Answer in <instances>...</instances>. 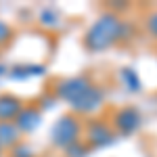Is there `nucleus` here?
<instances>
[{"label": "nucleus", "mask_w": 157, "mask_h": 157, "mask_svg": "<svg viewBox=\"0 0 157 157\" xmlns=\"http://www.w3.org/2000/svg\"><path fill=\"white\" fill-rule=\"evenodd\" d=\"M90 86L92 84H90L86 78H69V80H63V82L57 86V94L71 105L73 101L80 97L82 92H86Z\"/></svg>", "instance_id": "7ed1b4c3"}, {"label": "nucleus", "mask_w": 157, "mask_h": 157, "mask_svg": "<svg viewBox=\"0 0 157 157\" xmlns=\"http://www.w3.org/2000/svg\"><path fill=\"white\" fill-rule=\"evenodd\" d=\"M42 23H46V25L57 23V13H52V11H44V13H42Z\"/></svg>", "instance_id": "ddd939ff"}, {"label": "nucleus", "mask_w": 157, "mask_h": 157, "mask_svg": "<svg viewBox=\"0 0 157 157\" xmlns=\"http://www.w3.org/2000/svg\"><path fill=\"white\" fill-rule=\"evenodd\" d=\"M40 126V111L34 107H27V109H21L17 113V130L21 132H32Z\"/></svg>", "instance_id": "0eeeda50"}, {"label": "nucleus", "mask_w": 157, "mask_h": 157, "mask_svg": "<svg viewBox=\"0 0 157 157\" xmlns=\"http://www.w3.org/2000/svg\"><path fill=\"white\" fill-rule=\"evenodd\" d=\"M103 105V90L97 86H90L86 92H82L80 97L71 103V107L80 113H92Z\"/></svg>", "instance_id": "20e7f679"}, {"label": "nucleus", "mask_w": 157, "mask_h": 157, "mask_svg": "<svg viewBox=\"0 0 157 157\" xmlns=\"http://www.w3.org/2000/svg\"><path fill=\"white\" fill-rule=\"evenodd\" d=\"M120 36H121V21L117 19V15L105 13L103 17L97 19V23L88 29L86 46L92 52H101V50H107Z\"/></svg>", "instance_id": "f257e3e1"}, {"label": "nucleus", "mask_w": 157, "mask_h": 157, "mask_svg": "<svg viewBox=\"0 0 157 157\" xmlns=\"http://www.w3.org/2000/svg\"><path fill=\"white\" fill-rule=\"evenodd\" d=\"M15 157H19V155H15Z\"/></svg>", "instance_id": "dca6fc26"}, {"label": "nucleus", "mask_w": 157, "mask_h": 157, "mask_svg": "<svg viewBox=\"0 0 157 157\" xmlns=\"http://www.w3.org/2000/svg\"><path fill=\"white\" fill-rule=\"evenodd\" d=\"M138 124H140V113L132 107H126L115 113V126L124 134H132L138 128Z\"/></svg>", "instance_id": "39448f33"}, {"label": "nucleus", "mask_w": 157, "mask_h": 157, "mask_svg": "<svg viewBox=\"0 0 157 157\" xmlns=\"http://www.w3.org/2000/svg\"><path fill=\"white\" fill-rule=\"evenodd\" d=\"M78 136H80V121L73 115H63L52 126V143L57 147H65L67 149V147L75 145Z\"/></svg>", "instance_id": "f03ea898"}, {"label": "nucleus", "mask_w": 157, "mask_h": 157, "mask_svg": "<svg viewBox=\"0 0 157 157\" xmlns=\"http://www.w3.org/2000/svg\"><path fill=\"white\" fill-rule=\"evenodd\" d=\"M2 73H4V65H0V75H2Z\"/></svg>", "instance_id": "2eb2a0df"}, {"label": "nucleus", "mask_w": 157, "mask_h": 157, "mask_svg": "<svg viewBox=\"0 0 157 157\" xmlns=\"http://www.w3.org/2000/svg\"><path fill=\"white\" fill-rule=\"evenodd\" d=\"M19 140V130L11 121H0V147H11Z\"/></svg>", "instance_id": "1a4fd4ad"}, {"label": "nucleus", "mask_w": 157, "mask_h": 157, "mask_svg": "<svg viewBox=\"0 0 157 157\" xmlns=\"http://www.w3.org/2000/svg\"><path fill=\"white\" fill-rule=\"evenodd\" d=\"M147 29H149V34L153 38H157V13H153L151 17H149V21H147Z\"/></svg>", "instance_id": "f8f14e48"}, {"label": "nucleus", "mask_w": 157, "mask_h": 157, "mask_svg": "<svg viewBox=\"0 0 157 157\" xmlns=\"http://www.w3.org/2000/svg\"><path fill=\"white\" fill-rule=\"evenodd\" d=\"M9 38H11V29H9V25L0 21V44H2V42H6Z\"/></svg>", "instance_id": "4468645a"}, {"label": "nucleus", "mask_w": 157, "mask_h": 157, "mask_svg": "<svg viewBox=\"0 0 157 157\" xmlns=\"http://www.w3.org/2000/svg\"><path fill=\"white\" fill-rule=\"evenodd\" d=\"M121 80H124V84L128 86L130 90H140V78L136 75V71L134 69H130V67H124L121 69Z\"/></svg>", "instance_id": "9d476101"}, {"label": "nucleus", "mask_w": 157, "mask_h": 157, "mask_svg": "<svg viewBox=\"0 0 157 157\" xmlns=\"http://www.w3.org/2000/svg\"><path fill=\"white\" fill-rule=\"evenodd\" d=\"M111 130L103 121H92L88 126V143L92 147H103V145H109L111 143Z\"/></svg>", "instance_id": "423d86ee"}, {"label": "nucleus", "mask_w": 157, "mask_h": 157, "mask_svg": "<svg viewBox=\"0 0 157 157\" xmlns=\"http://www.w3.org/2000/svg\"><path fill=\"white\" fill-rule=\"evenodd\" d=\"M21 101L13 94H0V121H11L21 111Z\"/></svg>", "instance_id": "6e6552de"}, {"label": "nucleus", "mask_w": 157, "mask_h": 157, "mask_svg": "<svg viewBox=\"0 0 157 157\" xmlns=\"http://www.w3.org/2000/svg\"><path fill=\"white\" fill-rule=\"evenodd\" d=\"M42 73H44V67L42 65H32V67H23L21 71H13V75L15 78H27V75H42Z\"/></svg>", "instance_id": "9b49d317"}]
</instances>
